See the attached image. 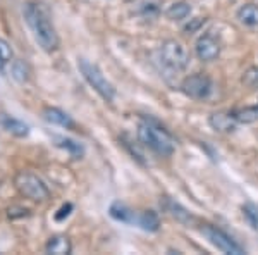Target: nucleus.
Returning <instances> with one entry per match:
<instances>
[{
    "instance_id": "1",
    "label": "nucleus",
    "mask_w": 258,
    "mask_h": 255,
    "mask_svg": "<svg viewBox=\"0 0 258 255\" xmlns=\"http://www.w3.org/2000/svg\"><path fill=\"white\" fill-rule=\"evenodd\" d=\"M24 19L28 26L33 31V36L38 41V45L45 52H55L59 48V35L55 31V26L52 24V19L48 16V11L41 4L26 2L23 7Z\"/></svg>"
},
{
    "instance_id": "2",
    "label": "nucleus",
    "mask_w": 258,
    "mask_h": 255,
    "mask_svg": "<svg viewBox=\"0 0 258 255\" xmlns=\"http://www.w3.org/2000/svg\"><path fill=\"white\" fill-rule=\"evenodd\" d=\"M138 140L145 147L153 150L155 154H159L162 157H169L176 150V141H174L172 135L159 126L153 121H141L138 126Z\"/></svg>"
},
{
    "instance_id": "3",
    "label": "nucleus",
    "mask_w": 258,
    "mask_h": 255,
    "mask_svg": "<svg viewBox=\"0 0 258 255\" xmlns=\"http://www.w3.org/2000/svg\"><path fill=\"white\" fill-rule=\"evenodd\" d=\"M78 68H80L83 78L88 81V85L97 91L105 102H112V100H114L115 97L114 85L105 78V74L102 73V69H100L97 64H93V62H90L86 59H78Z\"/></svg>"
},
{
    "instance_id": "4",
    "label": "nucleus",
    "mask_w": 258,
    "mask_h": 255,
    "mask_svg": "<svg viewBox=\"0 0 258 255\" xmlns=\"http://www.w3.org/2000/svg\"><path fill=\"white\" fill-rule=\"evenodd\" d=\"M14 186L21 196L31 202H47L50 198V190L47 185L30 171H19L14 176Z\"/></svg>"
},
{
    "instance_id": "5",
    "label": "nucleus",
    "mask_w": 258,
    "mask_h": 255,
    "mask_svg": "<svg viewBox=\"0 0 258 255\" xmlns=\"http://www.w3.org/2000/svg\"><path fill=\"white\" fill-rule=\"evenodd\" d=\"M159 61L162 62V66L165 69L172 71V73H181V71L188 68L189 56L179 41L167 40L159 48Z\"/></svg>"
},
{
    "instance_id": "6",
    "label": "nucleus",
    "mask_w": 258,
    "mask_h": 255,
    "mask_svg": "<svg viewBox=\"0 0 258 255\" xmlns=\"http://www.w3.org/2000/svg\"><path fill=\"white\" fill-rule=\"evenodd\" d=\"M181 90L184 95H188V97L195 100L209 98L212 93V79L203 73L191 74L181 83Z\"/></svg>"
},
{
    "instance_id": "7",
    "label": "nucleus",
    "mask_w": 258,
    "mask_h": 255,
    "mask_svg": "<svg viewBox=\"0 0 258 255\" xmlns=\"http://www.w3.org/2000/svg\"><path fill=\"white\" fill-rule=\"evenodd\" d=\"M202 233H203V236H205L212 245L217 246L220 252H224V253H232V255H241V253H244L243 246L238 245L234 240H232L231 236L226 235L224 231H220V229L214 228V226L205 224V226L202 228Z\"/></svg>"
},
{
    "instance_id": "8",
    "label": "nucleus",
    "mask_w": 258,
    "mask_h": 255,
    "mask_svg": "<svg viewBox=\"0 0 258 255\" xmlns=\"http://www.w3.org/2000/svg\"><path fill=\"white\" fill-rule=\"evenodd\" d=\"M197 56L200 61L212 62L220 56V43L212 35H202L197 40Z\"/></svg>"
},
{
    "instance_id": "9",
    "label": "nucleus",
    "mask_w": 258,
    "mask_h": 255,
    "mask_svg": "<svg viewBox=\"0 0 258 255\" xmlns=\"http://www.w3.org/2000/svg\"><path fill=\"white\" fill-rule=\"evenodd\" d=\"M209 123H210V126L215 129V131H220V133L234 131L236 126L239 124L238 121H236L232 112H215V114L210 116Z\"/></svg>"
},
{
    "instance_id": "10",
    "label": "nucleus",
    "mask_w": 258,
    "mask_h": 255,
    "mask_svg": "<svg viewBox=\"0 0 258 255\" xmlns=\"http://www.w3.org/2000/svg\"><path fill=\"white\" fill-rule=\"evenodd\" d=\"M43 118H45L47 123L55 124V126H62V128H66V129H74V128H76V123L73 121V118H71L68 112L62 111V109L45 107Z\"/></svg>"
},
{
    "instance_id": "11",
    "label": "nucleus",
    "mask_w": 258,
    "mask_h": 255,
    "mask_svg": "<svg viewBox=\"0 0 258 255\" xmlns=\"http://www.w3.org/2000/svg\"><path fill=\"white\" fill-rule=\"evenodd\" d=\"M0 126L6 129L7 133H11V135L18 138H24L30 135V126L26 123H23V121L12 118L9 114H0Z\"/></svg>"
},
{
    "instance_id": "12",
    "label": "nucleus",
    "mask_w": 258,
    "mask_h": 255,
    "mask_svg": "<svg viewBox=\"0 0 258 255\" xmlns=\"http://www.w3.org/2000/svg\"><path fill=\"white\" fill-rule=\"evenodd\" d=\"M109 212H110V216L114 217L115 221H119V223H126V224H133V226H136V223H138V214H140V212L129 209L126 203L114 202L110 206Z\"/></svg>"
},
{
    "instance_id": "13",
    "label": "nucleus",
    "mask_w": 258,
    "mask_h": 255,
    "mask_svg": "<svg viewBox=\"0 0 258 255\" xmlns=\"http://www.w3.org/2000/svg\"><path fill=\"white\" fill-rule=\"evenodd\" d=\"M45 252L53 255H69L73 252V245L66 235H53L45 245Z\"/></svg>"
},
{
    "instance_id": "14",
    "label": "nucleus",
    "mask_w": 258,
    "mask_h": 255,
    "mask_svg": "<svg viewBox=\"0 0 258 255\" xmlns=\"http://www.w3.org/2000/svg\"><path fill=\"white\" fill-rule=\"evenodd\" d=\"M136 226L148 233H155L160 228V217L155 211H143L138 214V223Z\"/></svg>"
},
{
    "instance_id": "15",
    "label": "nucleus",
    "mask_w": 258,
    "mask_h": 255,
    "mask_svg": "<svg viewBox=\"0 0 258 255\" xmlns=\"http://www.w3.org/2000/svg\"><path fill=\"white\" fill-rule=\"evenodd\" d=\"M238 19L241 24H244V26L258 28V6H255V4L241 6L238 11Z\"/></svg>"
},
{
    "instance_id": "16",
    "label": "nucleus",
    "mask_w": 258,
    "mask_h": 255,
    "mask_svg": "<svg viewBox=\"0 0 258 255\" xmlns=\"http://www.w3.org/2000/svg\"><path fill=\"white\" fill-rule=\"evenodd\" d=\"M191 14V6L184 0L174 2L172 6H169V9L165 11V18L170 21H182Z\"/></svg>"
},
{
    "instance_id": "17",
    "label": "nucleus",
    "mask_w": 258,
    "mask_h": 255,
    "mask_svg": "<svg viewBox=\"0 0 258 255\" xmlns=\"http://www.w3.org/2000/svg\"><path fill=\"white\" fill-rule=\"evenodd\" d=\"M159 0H140L138 6H136V12L145 19H153L159 16Z\"/></svg>"
},
{
    "instance_id": "18",
    "label": "nucleus",
    "mask_w": 258,
    "mask_h": 255,
    "mask_svg": "<svg viewBox=\"0 0 258 255\" xmlns=\"http://www.w3.org/2000/svg\"><path fill=\"white\" fill-rule=\"evenodd\" d=\"M55 141H57V147L68 150V152L74 159H80V157H83V154H85V148H83V145L78 143V141H74V140H71V138L55 136Z\"/></svg>"
},
{
    "instance_id": "19",
    "label": "nucleus",
    "mask_w": 258,
    "mask_h": 255,
    "mask_svg": "<svg viewBox=\"0 0 258 255\" xmlns=\"http://www.w3.org/2000/svg\"><path fill=\"white\" fill-rule=\"evenodd\" d=\"M11 74L16 81L19 83H26L30 79V66L26 64L24 61H12L11 62Z\"/></svg>"
},
{
    "instance_id": "20",
    "label": "nucleus",
    "mask_w": 258,
    "mask_h": 255,
    "mask_svg": "<svg viewBox=\"0 0 258 255\" xmlns=\"http://www.w3.org/2000/svg\"><path fill=\"white\" fill-rule=\"evenodd\" d=\"M14 61V52L7 40L0 38V74L6 73L7 66H11V62Z\"/></svg>"
},
{
    "instance_id": "21",
    "label": "nucleus",
    "mask_w": 258,
    "mask_h": 255,
    "mask_svg": "<svg viewBox=\"0 0 258 255\" xmlns=\"http://www.w3.org/2000/svg\"><path fill=\"white\" fill-rule=\"evenodd\" d=\"M232 114H234V118L238 123H243V124L255 123V121H258V106L256 107L238 109V111H234Z\"/></svg>"
},
{
    "instance_id": "22",
    "label": "nucleus",
    "mask_w": 258,
    "mask_h": 255,
    "mask_svg": "<svg viewBox=\"0 0 258 255\" xmlns=\"http://www.w3.org/2000/svg\"><path fill=\"white\" fill-rule=\"evenodd\" d=\"M167 212H169V214L172 216V217H176L179 223H189V221H191L189 212L186 211V209H182L181 206H177V203H174V202H169Z\"/></svg>"
},
{
    "instance_id": "23",
    "label": "nucleus",
    "mask_w": 258,
    "mask_h": 255,
    "mask_svg": "<svg viewBox=\"0 0 258 255\" xmlns=\"http://www.w3.org/2000/svg\"><path fill=\"white\" fill-rule=\"evenodd\" d=\"M243 214L253 228H258V207L256 206H253V203H246V206L243 207Z\"/></svg>"
},
{
    "instance_id": "24",
    "label": "nucleus",
    "mask_w": 258,
    "mask_h": 255,
    "mask_svg": "<svg viewBox=\"0 0 258 255\" xmlns=\"http://www.w3.org/2000/svg\"><path fill=\"white\" fill-rule=\"evenodd\" d=\"M71 211H73V206H71V203H66V206H62L59 209V212L55 214V221H64L66 217L71 214Z\"/></svg>"
}]
</instances>
